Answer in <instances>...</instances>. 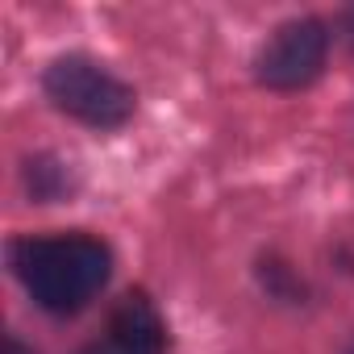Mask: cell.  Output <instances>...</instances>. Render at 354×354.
Returning <instances> with one entry per match:
<instances>
[{"mask_svg": "<svg viewBox=\"0 0 354 354\" xmlns=\"http://www.w3.org/2000/svg\"><path fill=\"white\" fill-rule=\"evenodd\" d=\"M75 354H167V321L146 292H125L113 304L104 333Z\"/></svg>", "mask_w": 354, "mask_h": 354, "instance_id": "277c9868", "label": "cell"}, {"mask_svg": "<svg viewBox=\"0 0 354 354\" xmlns=\"http://www.w3.org/2000/svg\"><path fill=\"white\" fill-rule=\"evenodd\" d=\"M329 63V26L317 17H292L254 55V80L267 92H300Z\"/></svg>", "mask_w": 354, "mask_h": 354, "instance_id": "3957f363", "label": "cell"}, {"mask_svg": "<svg viewBox=\"0 0 354 354\" xmlns=\"http://www.w3.org/2000/svg\"><path fill=\"white\" fill-rule=\"evenodd\" d=\"M5 354H34L21 337H5Z\"/></svg>", "mask_w": 354, "mask_h": 354, "instance_id": "52a82bcc", "label": "cell"}, {"mask_svg": "<svg viewBox=\"0 0 354 354\" xmlns=\"http://www.w3.org/2000/svg\"><path fill=\"white\" fill-rule=\"evenodd\" d=\"M42 92L88 129H121L138 109V92L92 55H59L42 71Z\"/></svg>", "mask_w": 354, "mask_h": 354, "instance_id": "7a4b0ae2", "label": "cell"}, {"mask_svg": "<svg viewBox=\"0 0 354 354\" xmlns=\"http://www.w3.org/2000/svg\"><path fill=\"white\" fill-rule=\"evenodd\" d=\"M346 38H350V46H354V9L346 13Z\"/></svg>", "mask_w": 354, "mask_h": 354, "instance_id": "ba28073f", "label": "cell"}, {"mask_svg": "<svg viewBox=\"0 0 354 354\" xmlns=\"http://www.w3.org/2000/svg\"><path fill=\"white\" fill-rule=\"evenodd\" d=\"M346 354H354V346H350V350H346Z\"/></svg>", "mask_w": 354, "mask_h": 354, "instance_id": "9c48e42d", "label": "cell"}, {"mask_svg": "<svg viewBox=\"0 0 354 354\" xmlns=\"http://www.w3.org/2000/svg\"><path fill=\"white\" fill-rule=\"evenodd\" d=\"M21 184L34 205H55L75 192V175L59 154L38 150V154H26V162H21Z\"/></svg>", "mask_w": 354, "mask_h": 354, "instance_id": "5b68a950", "label": "cell"}, {"mask_svg": "<svg viewBox=\"0 0 354 354\" xmlns=\"http://www.w3.org/2000/svg\"><path fill=\"white\" fill-rule=\"evenodd\" d=\"M9 267L42 313L75 317L109 288L113 250L84 230L17 238L9 246Z\"/></svg>", "mask_w": 354, "mask_h": 354, "instance_id": "6da1fadb", "label": "cell"}, {"mask_svg": "<svg viewBox=\"0 0 354 354\" xmlns=\"http://www.w3.org/2000/svg\"><path fill=\"white\" fill-rule=\"evenodd\" d=\"M254 275H259L263 292H267L271 300H279V304H304V300H308V283H304V279L292 271V263H283L279 254H263L259 267H254Z\"/></svg>", "mask_w": 354, "mask_h": 354, "instance_id": "8992f818", "label": "cell"}]
</instances>
